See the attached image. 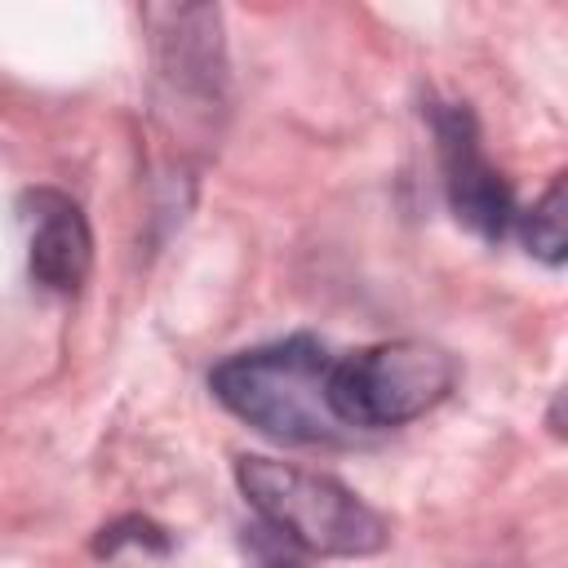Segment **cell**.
I'll list each match as a JSON object with an SVG mask.
<instances>
[{"mask_svg": "<svg viewBox=\"0 0 568 568\" xmlns=\"http://www.w3.org/2000/svg\"><path fill=\"white\" fill-rule=\"evenodd\" d=\"M328 373V346L311 333H293L226 355L209 373V390L222 399V408L280 444H333L346 435V426L333 417Z\"/></svg>", "mask_w": 568, "mask_h": 568, "instance_id": "6da1fadb", "label": "cell"}, {"mask_svg": "<svg viewBox=\"0 0 568 568\" xmlns=\"http://www.w3.org/2000/svg\"><path fill=\"white\" fill-rule=\"evenodd\" d=\"M235 484L248 497V506L302 550L373 555L386 546V519L333 475L275 457H240Z\"/></svg>", "mask_w": 568, "mask_h": 568, "instance_id": "7a4b0ae2", "label": "cell"}, {"mask_svg": "<svg viewBox=\"0 0 568 568\" xmlns=\"http://www.w3.org/2000/svg\"><path fill=\"white\" fill-rule=\"evenodd\" d=\"M457 382V364L448 351L399 337L377 342L351 355H333L328 404L346 430H386L435 408Z\"/></svg>", "mask_w": 568, "mask_h": 568, "instance_id": "3957f363", "label": "cell"}, {"mask_svg": "<svg viewBox=\"0 0 568 568\" xmlns=\"http://www.w3.org/2000/svg\"><path fill=\"white\" fill-rule=\"evenodd\" d=\"M426 115H430V129H435L444 191H448V204H453L457 222H466L484 240H501L515 226L519 209H515L510 182L484 155L475 115L462 102H435Z\"/></svg>", "mask_w": 568, "mask_h": 568, "instance_id": "277c9868", "label": "cell"}, {"mask_svg": "<svg viewBox=\"0 0 568 568\" xmlns=\"http://www.w3.org/2000/svg\"><path fill=\"white\" fill-rule=\"evenodd\" d=\"M27 222H31V280L49 293H75L93 266V235L80 204L62 191H31Z\"/></svg>", "mask_w": 568, "mask_h": 568, "instance_id": "5b68a950", "label": "cell"}, {"mask_svg": "<svg viewBox=\"0 0 568 568\" xmlns=\"http://www.w3.org/2000/svg\"><path fill=\"white\" fill-rule=\"evenodd\" d=\"M519 226V240L528 244L532 257H541L546 266H559L564 262V248H568V231H564V178L550 182V191L515 217Z\"/></svg>", "mask_w": 568, "mask_h": 568, "instance_id": "8992f818", "label": "cell"}, {"mask_svg": "<svg viewBox=\"0 0 568 568\" xmlns=\"http://www.w3.org/2000/svg\"><path fill=\"white\" fill-rule=\"evenodd\" d=\"M120 546H146V550H169V537H164V528H155L151 519H142V515H129V519H120V524H111V528H102V537H98V555H115Z\"/></svg>", "mask_w": 568, "mask_h": 568, "instance_id": "52a82bcc", "label": "cell"}, {"mask_svg": "<svg viewBox=\"0 0 568 568\" xmlns=\"http://www.w3.org/2000/svg\"><path fill=\"white\" fill-rule=\"evenodd\" d=\"M266 568H297V564H293V559H271Z\"/></svg>", "mask_w": 568, "mask_h": 568, "instance_id": "ba28073f", "label": "cell"}]
</instances>
